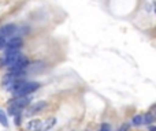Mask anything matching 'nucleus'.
<instances>
[{
  "label": "nucleus",
  "instance_id": "nucleus-20",
  "mask_svg": "<svg viewBox=\"0 0 156 131\" xmlns=\"http://www.w3.org/2000/svg\"><path fill=\"white\" fill-rule=\"evenodd\" d=\"M155 112H156V107H155ZM155 116H156V115H155Z\"/></svg>",
  "mask_w": 156,
  "mask_h": 131
},
{
  "label": "nucleus",
  "instance_id": "nucleus-11",
  "mask_svg": "<svg viewBox=\"0 0 156 131\" xmlns=\"http://www.w3.org/2000/svg\"><path fill=\"white\" fill-rule=\"evenodd\" d=\"M0 124L3 127H8V119H7V115L3 109H0Z\"/></svg>",
  "mask_w": 156,
  "mask_h": 131
},
{
  "label": "nucleus",
  "instance_id": "nucleus-1",
  "mask_svg": "<svg viewBox=\"0 0 156 131\" xmlns=\"http://www.w3.org/2000/svg\"><path fill=\"white\" fill-rule=\"evenodd\" d=\"M40 83L38 82H25L23 85L21 86V88L18 89V90H15L14 91V96L15 97H22V96H30V94L33 93V91H36V90H38L40 89Z\"/></svg>",
  "mask_w": 156,
  "mask_h": 131
},
{
  "label": "nucleus",
  "instance_id": "nucleus-5",
  "mask_svg": "<svg viewBox=\"0 0 156 131\" xmlns=\"http://www.w3.org/2000/svg\"><path fill=\"white\" fill-rule=\"evenodd\" d=\"M16 32V26L14 23H7L4 26L0 27V37L3 38H8L12 37V34Z\"/></svg>",
  "mask_w": 156,
  "mask_h": 131
},
{
  "label": "nucleus",
  "instance_id": "nucleus-16",
  "mask_svg": "<svg viewBox=\"0 0 156 131\" xmlns=\"http://www.w3.org/2000/svg\"><path fill=\"white\" fill-rule=\"evenodd\" d=\"M118 131H129V124H123Z\"/></svg>",
  "mask_w": 156,
  "mask_h": 131
},
{
  "label": "nucleus",
  "instance_id": "nucleus-14",
  "mask_svg": "<svg viewBox=\"0 0 156 131\" xmlns=\"http://www.w3.org/2000/svg\"><path fill=\"white\" fill-rule=\"evenodd\" d=\"M7 38H3V37H0V49H3V48H5L7 47Z\"/></svg>",
  "mask_w": 156,
  "mask_h": 131
},
{
  "label": "nucleus",
  "instance_id": "nucleus-19",
  "mask_svg": "<svg viewBox=\"0 0 156 131\" xmlns=\"http://www.w3.org/2000/svg\"><path fill=\"white\" fill-rule=\"evenodd\" d=\"M154 5H155V11H156V3H155V4H154Z\"/></svg>",
  "mask_w": 156,
  "mask_h": 131
},
{
  "label": "nucleus",
  "instance_id": "nucleus-10",
  "mask_svg": "<svg viewBox=\"0 0 156 131\" xmlns=\"http://www.w3.org/2000/svg\"><path fill=\"white\" fill-rule=\"evenodd\" d=\"M143 123H144V115H136V116H133V119H132V124H133V126L138 127V126H141Z\"/></svg>",
  "mask_w": 156,
  "mask_h": 131
},
{
  "label": "nucleus",
  "instance_id": "nucleus-4",
  "mask_svg": "<svg viewBox=\"0 0 156 131\" xmlns=\"http://www.w3.org/2000/svg\"><path fill=\"white\" fill-rule=\"evenodd\" d=\"M47 107H48V104H47L45 101H37L26 111V115L27 116H33V115H36V113H40L41 111H44Z\"/></svg>",
  "mask_w": 156,
  "mask_h": 131
},
{
  "label": "nucleus",
  "instance_id": "nucleus-7",
  "mask_svg": "<svg viewBox=\"0 0 156 131\" xmlns=\"http://www.w3.org/2000/svg\"><path fill=\"white\" fill-rule=\"evenodd\" d=\"M41 124H43V122H41L40 119H32V120H29L26 123V130L27 131H38V130H41Z\"/></svg>",
  "mask_w": 156,
  "mask_h": 131
},
{
  "label": "nucleus",
  "instance_id": "nucleus-15",
  "mask_svg": "<svg viewBox=\"0 0 156 131\" xmlns=\"http://www.w3.org/2000/svg\"><path fill=\"white\" fill-rule=\"evenodd\" d=\"M100 131H111V126L108 123H103L100 127Z\"/></svg>",
  "mask_w": 156,
  "mask_h": 131
},
{
  "label": "nucleus",
  "instance_id": "nucleus-8",
  "mask_svg": "<svg viewBox=\"0 0 156 131\" xmlns=\"http://www.w3.org/2000/svg\"><path fill=\"white\" fill-rule=\"evenodd\" d=\"M56 124V119L55 118H49V119H47L45 122H44L43 124H41V131H48V130H51L52 127Z\"/></svg>",
  "mask_w": 156,
  "mask_h": 131
},
{
  "label": "nucleus",
  "instance_id": "nucleus-18",
  "mask_svg": "<svg viewBox=\"0 0 156 131\" xmlns=\"http://www.w3.org/2000/svg\"><path fill=\"white\" fill-rule=\"evenodd\" d=\"M149 131H156V126H154V127H149Z\"/></svg>",
  "mask_w": 156,
  "mask_h": 131
},
{
  "label": "nucleus",
  "instance_id": "nucleus-6",
  "mask_svg": "<svg viewBox=\"0 0 156 131\" xmlns=\"http://www.w3.org/2000/svg\"><path fill=\"white\" fill-rule=\"evenodd\" d=\"M22 45H23V40H22L19 36H14V37H11L10 40L7 41V47H5V48L7 49H19Z\"/></svg>",
  "mask_w": 156,
  "mask_h": 131
},
{
  "label": "nucleus",
  "instance_id": "nucleus-9",
  "mask_svg": "<svg viewBox=\"0 0 156 131\" xmlns=\"http://www.w3.org/2000/svg\"><path fill=\"white\" fill-rule=\"evenodd\" d=\"M45 68V66H44V63H41V62H37V63H34V64H30L29 66V71L30 72H40V71H43V70Z\"/></svg>",
  "mask_w": 156,
  "mask_h": 131
},
{
  "label": "nucleus",
  "instance_id": "nucleus-12",
  "mask_svg": "<svg viewBox=\"0 0 156 131\" xmlns=\"http://www.w3.org/2000/svg\"><path fill=\"white\" fill-rule=\"evenodd\" d=\"M156 120V116L154 115V113H145L144 115V123L143 124H151L152 122Z\"/></svg>",
  "mask_w": 156,
  "mask_h": 131
},
{
  "label": "nucleus",
  "instance_id": "nucleus-13",
  "mask_svg": "<svg viewBox=\"0 0 156 131\" xmlns=\"http://www.w3.org/2000/svg\"><path fill=\"white\" fill-rule=\"evenodd\" d=\"M19 112H21V111H19L18 108L12 107V105H8V113H10L11 116H16V115H19Z\"/></svg>",
  "mask_w": 156,
  "mask_h": 131
},
{
  "label": "nucleus",
  "instance_id": "nucleus-17",
  "mask_svg": "<svg viewBox=\"0 0 156 131\" xmlns=\"http://www.w3.org/2000/svg\"><path fill=\"white\" fill-rule=\"evenodd\" d=\"M15 123H16V124L21 123V115H16V116H15Z\"/></svg>",
  "mask_w": 156,
  "mask_h": 131
},
{
  "label": "nucleus",
  "instance_id": "nucleus-2",
  "mask_svg": "<svg viewBox=\"0 0 156 131\" xmlns=\"http://www.w3.org/2000/svg\"><path fill=\"white\" fill-rule=\"evenodd\" d=\"M23 56V55L19 52V49H7V52L4 53V57H3V60H4V64L7 67H11L14 66L16 62H18L21 57Z\"/></svg>",
  "mask_w": 156,
  "mask_h": 131
},
{
  "label": "nucleus",
  "instance_id": "nucleus-3",
  "mask_svg": "<svg viewBox=\"0 0 156 131\" xmlns=\"http://www.w3.org/2000/svg\"><path fill=\"white\" fill-rule=\"evenodd\" d=\"M30 102H32V96H22V97H15L12 101H10V105H12V107L18 108L19 111H22Z\"/></svg>",
  "mask_w": 156,
  "mask_h": 131
}]
</instances>
